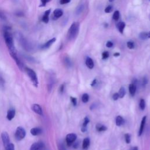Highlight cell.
Here are the masks:
<instances>
[{
  "instance_id": "6da1fadb",
  "label": "cell",
  "mask_w": 150,
  "mask_h": 150,
  "mask_svg": "<svg viewBox=\"0 0 150 150\" xmlns=\"http://www.w3.org/2000/svg\"><path fill=\"white\" fill-rule=\"evenodd\" d=\"M3 35H4V40H5V44L9 50V54H11L12 53L16 52V50L14 46L13 39V36H12V33L9 30L5 29L4 31Z\"/></svg>"
},
{
  "instance_id": "7a4b0ae2",
  "label": "cell",
  "mask_w": 150,
  "mask_h": 150,
  "mask_svg": "<svg viewBox=\"0 0 150 150\" xmlns=\"http://www.w3.org/2000/svg\"><path fill=\"white\" fill-rule=\"evenodd\" d=\"M79 31V23L73 22L69 28L67 32V38L70 40H74L78 35Z\"/></svg>"
},
{
  "instance_id": "3957f363",
  "label": "cell",
  "mask_w": 150,
  "mask_h": 150,
  "mask_svg": "<svg viewBox=\"0 0 150 150\" xmlns=\"http://www.w3.org/2000/svg\"><path fill=\"white\" fill-rule=\"evenodd\" d=\"M25 70L28 76H29L33 85L35 87H37L38 86L39 82H38V77H37V75H36V73H35V71L33 70H32V69L29 68V67H25Z\"/></svg>"
},
{
  "instance_id": "277c9868",
  "label": "cell",
  "mask_w": 150,
  "mask_h": 150,
  "mask_svg": "<svg viewBox=\"0 0 150 150\" xmlns=\"http://www.w3.org/2000/svg\"><path fill=\"white\" fill-rule=\"evenodd\" d=\"M26 136V131L25 129L22 127H17L15 133V137L16 140L21 141Z\"/></svg>"
},
{
  "instance_id": "5b68a950",
  "label": "cell",
  "mask_w": 150,
  "mask_h": 150,
  "mask_svg": "<svg viewBox=\"0 0 150 150\" xmlns=\"http://www.w3.org/2000/svg\"><path fill=\"white\" fill-rule=\"evenodd\" d=\"M77 138V135L75 134L70 133L66 135V141L67 143V145L68 146H71L73 142L76 141Z\"/></svg>"
},
{
  "instance_id": "8992f818",
  "label": "cell",
  "mask_w": 150,
  "mask_h": 150,
  "mask_svg": "<svg viewBox=\"0 0 150 150\" xmlns=\"http://www.w3.org/2000/svg\"><path fill=\"white\" fill-rule=\"evenodd\" d=\"M45 148V144L42 141H38L33 143L30 148V150H42Z\"/></svg>"
},
{
  "instance_id": "52a82bcc",
  "label": "cell",
  "mask_w": 150,
  "mask_h": 150,
  "mask_svg": "<svg viewBox=\"0 0 150 150\" xmlns=\"http://www.w3.org/2000/svg\"><path fill=\"white\" fill-rule=\"evenodd\" d=\"M1 138H2V141L3 142V144L5 147H6L9 143H10V139H9V136L7 132L4 131L1 134Z\"/></svg>"
},
{
  "instance_id": "ba28073f",
  "label": "cell",
  "mask_w": 150,
  "mask_h": 150,
  "mask_svg": "<svg viewBox=\"0 0 150 150\" xmlns=\"http://www.w3.org/2000/svg\"><path fill=\"white\" fill-rule=\"evenodd\" d=\"M32 110H33V112H35L36 114L38 115H43L42 108L40 107V105L38 104H33L32 105Z\"/></svg>"
},
{
  "instance_id": "9c48e42d",
  "label": "cell",
  "mask_w": 150,
  "mask_h": 150,
  "mask_svg": "<svg viewBox=\"0 0 150 150\" xmlns=\"http://www.w3.org/2000/svg\"><path fill=\"white\" fill-rule=\"evenodd\" d=\"M15 110L13 108H11L8 110L6 114V118L9 121H11L15 116Z\"/></svg>"
},
{
  "instance_id": "30bf717a",
  "label": "cell",
  "mask_w": 150,
  "mask_h": 150,
  "mask_svg": "<svg viewBox=\"0 0 150 150\" xmlns=\"http://www.w3.org/2000/svg\"><path fill=\"white\" fill-rule=\"evenodd\" d=\"M50 12H51L50 9H47L45 12V13L42 16V22H43L45 23H48V22L49 21V15H50Z\"/></svg>"
},
{
  "instance_id": "8fae6325",
  "label": "cell",
  "mask_w": 150,
  "mask_h": 150,
  "mask_svg": "<svg viewBox=\"0 0 150 150\" xmlns=\"http://www.w3.org/2000/svg\"><path fill=\"white\" fill-rule=\"evenodd\" d=\"M56 39L55 38H53L51 39H50L49 40H48L47 42H46L45 43H44L42 46V49H48L49 48L51 45L54 43V42L56 41Z\"/></svg>"
},
{
  "instance_id": "7c38bea8",
  "label": "cell",
  "mask_w": 150,
  "mask_h": 150,
  "mask_svg": "<svg viewBox=\"0 0 150 150\" xmlns=\"http://www.w3.org/2000/svg\"><path fill=\"white\" fill-rule=\"evenodd\" d=\"M146 117L144 116L142 117V120H141V125H140V128L139 129V132H138V135L141 136L142 135V134L143 133L144 131V127L145 125V122H146Z\"/></svg>"
},
{
  "instance_id": "4fadbf2b",
  "label": "cell",
  "mask_w": 150,
  "mask_h": 150,
  "mask_svg": "<svg viewBox=\"0 0 150 150\" xmlns=\"http://www.w3.org/2000/svg\"><path fill=\"white\" fill-rule=\"evenodd\" d=\"M42 132V130L40 128H39V127H34V128H32L30 131V134L33 135V136H37V135H40Z\"/></svg>"
},
{
  "instance_id": "5bb4252c",
  "label": "cell",
  "mask_w": 150,
  "mask_h": 150,
  "mask_svg": "<svg viewBox=\"0 0 150 150\" xmlns=\"http://www.w3.org/2000/svg\"><path fill=\"white\" fill-rule=\"evenodd\" d=\"M19 39H20V42H21V43L22 44V46L24 47V48L25 49L29 50V49L30 48V46L29 45V43H28V41L22 36L19 37Z\"/></svg>"
},
{
  "instance_id": "9a60e30c",
  "label": "cell",
  "mask_w": 150,
  "mask_h": 150,
  "mask_svg": "<svg viewBox=\"0 0 150 150\" xmlns=\"http://www.w3.org/2000/svg\"><path fill=\"white\" fill-rule=\"evenodd\" d=\"M63 14V12L61 9H56L53 11V16L54 18L57 19L60 18Z\"/></svg>"
},
{
  "instance_id": "2e32d148",
  "label": "cell",
  "mask_w": 150,
  "mask_h": 150,
  "mask_svg": "<svg viewBox=\"0 0 150 150\" xmlns=\"http://www.w3.org/2000/svg\"><path fill=\"white\" fill-rule=\"evenodd\" d=\"M136 89H137V87L134 83V84L131 83L129 85V91L130 94L132 96H134L135 95V92H136Z\"/></svg>"
},
{
  "instance_id": "e0dca14e",
  "label": "cell",
  "mask_w": 150,
  "mask_h": 150,
  "mask_svg": "<svg viewBox=\"0 0 150 150\" xmlns=\"http://www.w3.org/2000/svg\"><path fill=\"white\" fill-rule=\"evenodd\" d=\"M86 64L89 69H93L94 67L93 60L89 57H87L86 59Z\"/></svg>"
},
{
  "instance_id": "ac0fdd59",
  "label": "cell",
  "mask_w": 150,
  "mask_h": 150,
  "mask_svg": "<svg viewBox=\"0 0 150 150\" xmlns=\"http://www.w3.org/2000/svg\"><path fill=\"white\" fill-rule=\"evenodd\" d=\"M125 27V23L123 22H120L118 23L117 25V28L118 31L121 33H123V31H124V29Z\"/></svg>"
},
{
  "instance_id": "d6986e66",
  "label": "cell",
  "mask_w": 150,
  "mask_h": 150,
  "mask_svg": "<svg viewBox=\"0 0 150 150\" xmlns=\"http://www.w3.org/2000/svg\"><path fill=\"white\" fill-rule=\"evenodd\" d=\"M90 145V139L88 138H86L83 141V149L86 150L88 148Z\"/></svg>"
},
{
  "instance_id": "ffe728a7",
  "label": "cell",
  "mask_w": 150,
  "mask_h": 150,
  "mask_svg": "<svg viewBox=\"0 0 150 150\" xmlns=\"http://www.w3.org/2000/svg\"><path fill=\"white\" fill-rule=\"evenodd\" d=\"M89 122V119L87 117H85L84 119V121H83V127L81 128V131L82 132H85L87 129H86V127L88 124V123Z\"/></svg>"
},
{
  "instance_id": "44dd1931",
  "label": "cell",
  "mask_w": 150,
  "mask_h": 150,
  "mask_svg": "<svg viewBox=\"0 0 150 150\" xmlns=\"http://www.w3.org/2000/svg\"><path fill=\"white\" fill-rule=\"evenodd\" d=\"M115 122H116V125L117 126H121L123 124V122H124L123 118L121 116H120V115L117 116V118H116Z\"/></svg>"
},
{
  "instance_id": "7402d4cb",
  "label": "cell",
  "mask_w": 150,
  "mask_h": 150,
  "mask_svg": "<svg viewBox=\"0 0 150 150\" xmlns=\"http://www.w3.org/2000/svg\"><path fill=\"white\" fill-rule=\"evenodd\" d=\"M96 129L98 131H105L107 129V127L103 125L98 124L96 125Z\"/></svg>"
},
{
  "instance_id": "603a6c76",
  "label": "cell",
  "mask_w": 150,
  "mask_h": 150,
  "mask_svg": "<svg viewBox=\"0 0 150 150\" xmlns=\"http://www.w3.org/2000/svg\"><path fill=\"white\" fill-rule=\"evenodd\" d=\"M83 9H84V5H83L81 4V5H79V6L77 7L76 9V15H79V14H80V13H81V12L83 11Z\"/></svg>"
},
{
  "instance_id": "cb8c5ba5",
  "label": "cell",
  "mask_w": 150,
  "mask_h": 150,
  "mask_svg": "<svg viewBox=\"0 0 150 150\" xmlns=\"http://www.w3.org/2000/svg\"><path fill=\"white\" fill-rule=\"evenodd\" d=\"M139 37L141 40H146V39H148V32H143L139 33Z\"/></svg>"
},
{
  "instance_id": "d4e9b609",
  "label": "cell",
  "mask_w": 150,
  "mask_h": 150,
  "mask_svg": "<svg viewBox=\"0 0 150 150\" xmlns=\"http://www.w3.org/2000/svg\"><path fill=\"white\" fill-rule=\"evenodd\" d=\"M118 94H119V97L120 98H123L125 94V88L123 87H121L120 88V89L119 90V91H118Z\"/></svg>"
},
{
  "instance_id": "484cf974",
  "label": "cell",
  "mask_w": 150,
  "mask_h": 150,
  "mask_svg": "<svg viewBox=\"0 0 150 150\" xmlns=\"http://www.w3.org/2000/svg\"><path fill=\"white\" fill-rule=\"evenodd\" d=\"M88 100H89V96H88V94H87V93L83 94V96H82V97H81V100H82V101H83V103H86L88 102Z\"/></svg>"
},
{
  "instance_id": "4316f807",
  "label": "cell",
  "mask_w": 150,
  "mask_h": 150,
  "mask_svg": "<svg viewBox=\"0 0 150 150\" xmlns=\"http://www.w3.org/2000/svg\"><path fill=\"white\" fill-rule=\"evenodd\" d=\"M120 18V12L118 11H115L112 15V18L114 21H118Z\"/></svg>"
},
{
  "instance_id": "83f0119b",
  "label": "cell",
  "mask_w": 150,
  "mask_h": 150,
  "mask_svg": "<svg viewBox=\"0 0 150 150\" xmlns=\"http://www.w3.org/2000/svg\"><path fill=\"white\" fill-rule=\"evenodd\" d=\"M139 107L141 110H144L145 108V102L144 99H141L139 101Z\"/></svg>"
},
{
  "instance_id": "f1b7e54d",
  "label": "cell",
  "mask_w": 150,
  "mask_h": 150,
  "mask_svg": "<svg viewBox=\"0 0 150 150\" xmlns=\"http://www.w3.org/2000/svg\"><path fill=\"white\" fill-rule=\"evenodd\" d=\"M127 46L128 47V48L130 49H132L134 48L135 47V45L134 43L132 41H128L127 43Z\"/></svg>"
},
{
  "instance_id": "f546056e",
  "label": "cell",
  "mask_w": 150,
  "mask_h": 150,
  "mask_svg": "<svg viewBox=\"0 0 150 150\" xmlns=\"http://www.w3.org/2000/svg\"><path fill=\"white\" fill-rule=\"evenodd\" d=\"M5 148L6 150H15L14 145L12 143H9Z\"/></svg>"
},
{
  "instance_id": "4dcf8cb0",
  "label": "cell",
  "mask_w": 150,
  "mask_h": 150,
  "mask_svg": "<svg viewBox=\"0 0 150 150\" xmlns=\"http://www.w3.org/2000/svg\"><path fill=\"white\" fill-rule=\"evenodd\" d=\"M51 0H40V4L39 5L40 7H43L46 6V4L50 2Z\"/></svg>"
},
{
  "instance_id": "1f68e13d",
  "label": "cell",
  "mask_w": 150,
  "mask_h": 150,
  "mask_svg": "<svg viewBox=\"0 0 150 150\" xmlns=\"http://www.w3.org/2000/svg\"><path fill=\"white\" fill-rule=\"evenodd\" d=\"M125 142H126L127 144L130 143V141H131V137H130V135H129V134H125Z\"/></svg>"
},
{
  "instance_id": "d6a6232c",
  "label": "cell",
  "mask_w": 150,
  "mask_h": 150,
  "mask_svg": "<svg viewBox=\"0 0 150 150\" xmlns=\"http://www.w3.org/2000/svg\"><path fill=\"white\" fill-rule=\"evenodd\" d=\"M58 150H66L64 145L62 142H59L58 144Z\"/></svg>"
},
{
  "instance_id": "836d02e7",
  "label": "cell",
  "mask_w": 150,
  "mask_h": 150,
  "mask_svg": "<svg viewBox=\"0 0 150 150\" xmlns=\"http://www.w3.org/2000/svg\"><path fill=\"white\" fill-rule=\"evenodd\" d=\"M112 11V6L108 5V6H107V7L105 8L104 12H105V13H110V12H111Z\"/></svg>"
},
{
  "instance_id": "e575fe53",
  "label": "cell",
  "mask_w": 150,
  "mask_h": 150,
  "mask_svg": "<svg viewBox=\"0 0 150 150\" xmlns=\"http://www.w3.org/2000/svg\"><path fill=\"white\" fill-rule=\"evenodd\" d=\"M109 56V53L107 51H104L102 53V58L103 59H106Z\"/></svg>"
},
{
  "instance_id": "d590c367",
  "label": "cell",
  "mask_w": 150,
  "mask_h": 150,
  "mask_svg": "<svg viewBox=\"0 0 150 150\" xmlns=\"http://www.w3.org/2000/svg\"><path fill=\"white\" fill-rule=\"evenodd\" d=\"M0 19L1 20H5L6 19V16L5 13L3 11L0 9Z\"/></svg>"
},
{
  "instance_id": "8d00e7d4",
  "label": "cell",
  "mask_w": 150,
  "mask_h": 150,
  "mask_svg": "<svg viewBox=\"0 0 150 150\" xmlns=\"http://www.w3.org/2000/svg\"><path fill=\"white\" fill-rule=\"evenodd\" d=\"M64 63L67 66H70L71 65V62L69 57H66L64 59Z\"/></svg>"
},
{
  "instance_id": "74e56055",
  "label": "cell",
  "mask_w": 150,
  "mask_h": 150,
  "mask_svg": "<svg viewBox=\"0 0 150 150\" xmlns=\"http://www.w3.org/2000/svg\"><path fill=\"white\" fill-rule=\"evenodd\" d=\"M70 100L72 103V104H73V105H76L77 104V99L75 97H70Z\"/></svg>"
},
{
  "instance_id": "f35d334b",
  "label": "cell",
  "mask_w": 150,
  "mask_h": 150,
  "mask_svg": "<svg viewBox=\"0 0 150 150\" xmlns=\"http://www.w3.org/2000/svg\"><path fill=\"white\" fill-rule=\"evenodd\" d=\"M4 84H5V81L4 79L0 76V87L1 88H3L4 87Z\"/></svg>"
},
{
  "instance_id": "ab89813d",
  "label": "cell",
  "mask_w": 150,
  "mask_h": 150,
  "mask_svg": "<svg viewBox=\"0 0 150 150\" xmlns=\"http://www.w3.org/2000/svg\"><path fill=\"white\" fill-rule=\"evenodd\" d=\"M71 0H60V4L61 5H64V4H68L70 2Z\"/></svg>"
},
{
  "instance_id": "60d3db41",
  "label": "cell",
  "mask_w": 150,
  "mask_h": 150,
  "mask_svg": "<svg viewBox=\"0 0 150 150\" xmlns=\"http://www.w3.org/2000/svg\"><path fill=\"white\" fill-rule=\"evenodd\" d=\"M119 97H119V94H118V93H114V94H113V96H112V98H113L114 100H118V98Z\"/></svg>"
},
{
  "instance_id": "b9f144b4",
  "label": "cell",
  "mask_w": 150,
  "mask_h": 150,
  "mask_svg": "<svg viewBox=\"0 0 150 150\" xmlns=\"http://www.w3.org/2000/svg\"><path fill=\"white\" fill-rule=\"evenodd\" d=\"M112 46H113V43L111 41H108L106 43V46L107 47H112Z\"/></svg>"
},
{
  "instance_id": "7bdbcfd3",
  "label": "cell",
  "mask_w": 150,
  "mask_h": 150,
  "mask_svg": "<svg viewBox=\"0 0 150 150\" xmlns=\"http://www.w3.org/2000/svg\"><path fill=\"white\" fill-rule=\"evenodd\" d=\"M64 85L63 84H62V85L60 86V88H59L60 92L61 93L63 92V91H64Z\"/></svg>"
},
{
  "instance_id": "ee69618b",
  "label": "cell",
  "mask_w": 150,
  "mask_h": 150,
  "mask_svg": "<svg viewBox=\"0 0 150 150\" xmlns=\"http://www.w3.org/2000/svg\"><path fill=\"white\" fill-rule=\"evenodd\" d=\"M146 83H147V80H146V79L145 77H144L143 79V80H142V84H146Z\"/></svg>"
},
{
  "instance_id": "f6af8a7d",
  "label": "cell",
  "mask_w": 150,
  "mask_h": 150,
  "mask_svg": "<svg viewBox=\"0 0 150 150\" xmlns=\"http://www.w3.org/2000/svg\"><path fill=\"white\" fill-rule=\"evenodd\" d=\"M130 150H138V147H137V146H135V147H133V148H132Z\"/></svg>"
},
{
  "instance_id": "bcb514c9",
  "label": "cell",
  "mask_w": 150,
  "mask_h": 150,
  "mask_svg": "<svg viewBox=\"0 0 150 150\" xmlns=\"http://www.w3.org/2000/svg\"><path fill=\"white\" fill-rule=\"evenodd\" d=\"M114 56H120V53H115L114 54Z\"/></svg>"
},
{
  "instance_id": "7dc6e473",
  "label": "cell",
  "mask_w": 150,
  "mask_h": 150,
  "mask_svg": "<svg viewBox=\"0 0 150 150\" xmlns=\"http://www.w3.org/2000/svg\"><path fill=\"white\" fill-rule=\"evenodd\" d=\"M148 38H150V32H148Z\"/></svg>"
},
{
  "instance_id": "c3c4849f",
  "label": "cell",
  "mask_w": 150,
  "mask_h": 150,
  "mask_svg": "<svg viewBox=\"0 0 150 150\" xmlns=\"http://www.w3.org/2000/svg\"><path fill=\"white\" fill-rule=\"evenodd\" d=\"M113 1H114V0H109V1H110V2H112Z\"/></svg>"
},
{
  "instance_id": "681fc988",
  "label": "cell",
  "mask_w": 150,
  "mask_h": 150,
  "mask_svg": "<svg viewBox=\"0 0 150 150\" xmlns=\"http://www.w3.org/2000/svg\"><path fill=\"white\" fill-rule=\"evenodd\" d=\"M42 150H45V149H42Z\"/></svg>"
}]
</instances>
